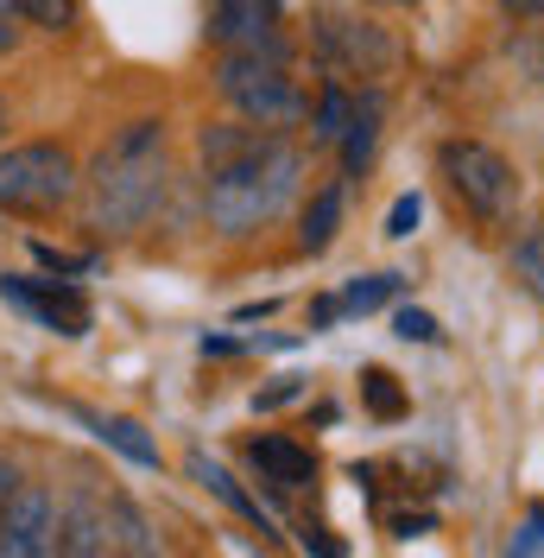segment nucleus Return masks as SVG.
Returning <instances> with one entry per match:
<instances>
[{"mask_svg": "<svg viewBox=\"0 0 544 558\" xmlns=\"http://www.w3.org/2000/svg\"><path fill=\"white\" fill-rule=\"evenodd\" d=\"M58 558H102L108 553V495L96 488H70L58 501V533H51Z\"/></svg>", "mask_w": 544, "mask_h": 558, "instance_id": "9d476101", "label": "nucleus"}, {"mask_svg": "<svg viewBox=\"0 0 544 558\" xmlns=\"http://www.w3.org/2000/svg\"><path fill=\"white\" fill-rule=\"evenodd\" d=\"M355 102H361V89H348V83H330L323 96H317V108H310V140L317 146H336L342 134H348V121H355Z\"/></svg>", "mask_w": 544, "mask_h": 558, "instance_id": "dca6fc26", "label": "nucleus"}, {"mask_svg": "<svg viewBox=\"0 0 544 558\" xmlns=\"http://www.w3.org/2000/svg\"><path fill=\"white\" fill-rule=\"evenodd\" d=\"M512 64H519L526 83H544V45L539 38H519V45H512Z\"/></svg>", "mask_w": 544, "mask_h": 558, "instance_id": "a878e982", "label": "nucleus"}, {"mask_svg": "<svg viewBox=\"0 0 544 558\" xmlns=\"http://www.w3.org/2000/svg\"><path fill=\"white\" fill-rule=\"evenodd\" d=\"M336 317H342V299H317V305H310V324H317V330L336 324Z\"/></svg>", "mask_w": 544, "mask_h": 558, "instance_id": "c85d7f7f", "label": "nucleus"}, {"mask_svg": "<svg viewBox=\"0 0 544 558\" xmlns=\"http://www.w3.org/2000/svg\"><path fill=\"white\" fill-rule=\"evenodd\" d=\"M507 274L519 279V292H526L532 305H544V222L526 229V235L507 247Z\"/></svg>", "mask_w": 544, "mask_h": 558, "instance_id": "a211bd4d", "label": "nucleus"}, {"mask_svg": "<svg viewBox=\"0 0 544 558\" xmlns=\"http://www.w3.org/2000/svg\"><path fill=\"white\" fill-rule=\"evenodd\" d=\"M215 96L235 108L240 121L272 128V134L305 128V114H310V96H305V83L292 76V64L285 58H254V51H222L215 58Z\"/></svg>", "mask_w": 544, "mask_h": 558, "instance_id": "7ed1b4c3", "label": "nucleus"}, {"mask_svg": "<svg viewBox=\"0 0 544 558\" xmlns=\"http://www.w3.org/2000/svg\"><path fill=\"white\" fill-rule=\"evenodd\" d=\"M51 533H58V495L20 476L0 508V558H51Z\"/></svg>", "mask_w": 544, "mask_h": 558, "instance_id": "1a4fd4ad", "label": "nucleus"}, {"mask_svg": "<svg viewBox=\"0 0 544 558\" xmlns=\"http://www.w3.org/2000/svg\"><path fill=\"white\" fill-rule=\"evenodd\" d=\"M317 64L330 70V83H348V89L368 83L374 89V83H386L399 70V45L380 26H368V20L330 13V20H317Z\"/></svg>", "mask_w": 544, "mask_h": 558, "instance_id": "423d86ee", "label": "nucleus"}, {"mask_svg": "<svg viewBox=\"0 0 544 558\" xmlns=\"http://www.w3.org/2000/svg\"><path fill=\"white\" fill-rule=\"evenodd\" d=\"M393 330H399L406 343H437V337H443V324H437V317H431V312H411V305H406L399 317H393Z\"/></svg>", "mask_w": 544, "mask_h": 558, "instance_id": "5701e85b", "label": "nucleus"}, {"mask_svg": "<svg viewBox=\"0 0 544 558\" xmlns=\"http://www.w3.org/2000/svg\"><path fill=\"white\" fill-rule=\"evenodd\" d=\"M20 45V33H13V20H0V51H13Z\"/></svg>", "mask_w": 544, "mask_h": 558, "instance_id": "7c9ffc66", "label": "nucleus"}, {"mask_svg": "<svg viewBox=\"0 0 544 558\" xmlns=\"http://www.w3.org/2000/svg\"><path fill=\"white\" fill-rule=\"evenodd\" d=\"M108 553H134V558H152V553H159L152 521L139 514L127 495H108Z\"/></svg>", "mask_w": 544, "mask_h": 558, "instance_id": "4468645a", "label": "nucleus"}, {"mask_svg": "<svg viewBox=\"0 0 544 558\" xmlns=\"http://www.w3.org/2000/svg\"><path fill=\"white\" fill-rule=\"evenodd\" d=\"M7 128H13V108H7V96H0V146H7Z\"/></svg>", "mask_w": 544, "mask_h": 558, "instance_id": "2f4dec72", "label": "nucleus"}, {"mask_svg": "<svg viewBox=\"0 0 544 558\" xmlns=\"http://www.w3.org/2000/svg\"><path fill=\"white\" fill-rule=\"evenodd\" d=\"M0 20H20V0H0Z\"/></svg>", "mask_w": 544, "mask_h": 558, "instance_id": "473e14b6", "label": "nucleus"}, {"mask_svg": "<svg viewBox=\"0 0 544 558\" xmlns=\"http://www.w3.org/2000/svg\"><path fill=\"white\" fill-rule=\"evenodd\" d=\"M336 229H342V184H323L305 204V216H298V247L305 254H330Z\"/></svg>", "mask_w": 544, "mask_h": 558, "instance_id": "2eb2a0df", "label": "nucleus"}, {"mask_svg": "<svg viewBox=\"0 0 544 558\" xmlns=\"http://www.w3.org/2000/svg\"><path fill=\"white\" fill-rule=\"evenodd\" d=\"M361 393H368L374 418H399V413H406V393L393 387V375H386V368H368V375H361Z\"/></svg>", "mask_w": 544, "mask_h": 558, "instance_id": "4be33fe9", "label": "nucleus"}, {"mask_svg": "<svg viewBox=\"0 0 544 558\" xmlns=\"http://www.w3.org/2000/svg\"><path fill=\"white\" fill-rule=\"evenodd\" d=\"M83 166L64 140H20L0 146V209L13 216H58L76 204Z\"/></svg>", "mask_w": 544, "mask_h": 558, "instance_id": "39448f33", "label": "nucleus"}, {"mask_svg": "<svg viewBox=\"0 0 544 558\" xmlns=\"http://www.w3.org/2000/svg\"><path fill=\"white\" fill-rule=\"evenodd\" d=\"M285 400H298V381H279V387H267V393H254V407H260V413L285 407Z\"/></svg>", "mask_w": 544, "mask_h": 558, "instance_id": "cd10ccee", "label": "nucleus"}, {"mask_svg": "<svg viewBox=\"0 0 544 558\" xmlns=\"http://www.w3.org/2000/svg\"><path fill=\"white\" fill-rule=\"evenodd\" d=\"M33 260L45 267V274H58V279L96 274V254H70V247H51V242H33Z\"/></svg>", "mask_w": 544, "mask_h": 558, "instance_id": "412c9836", "label": "nucleus"}, {"mask_svg": "<svg viewBox=\"0 0 544 558\" xmlns=\"http://www.w3.org/2000/svg\"><path fill=\"white\" fill-rule=\"evenodd\" d=\"M418 216H424V204H418V191H411V197H399V204H393V216H386V235H393V242H406L411 229H418Z\"/></svg>", "mask_w": 544, "mask_h": 558, "instance_id": "393cba45", "label": "nucleus"}, {"mask_svg": "<svg viewBox=\"0 0 544 558\" xmlns=\"http://www.w3.org/2000/svg\"><path fill=\"white\" fill-rule=\"evenodd\" d=\"M83 418H89V425H96V438H102V445H114L127 463H139V470H159V445L146 438V425H139V418H121V413H108V418L83 413Z\"/></svg>", "mask_w": 544, "mask_h": 558, "instance_id": "f3484780", "label": "nucleus"}, {"mask_svg": "<svg viewBox=\"0 0 544 558\" xmlns=\"http://www.w3.org/2000/svg\"><path fill=\"white\" fill-rule=\"evenodd\" d=\"M500 13L519 20V26H532V20H544V0H500Z\"/></svg>", "mask_w": 544, "mask_h": 558, "instance_id": "bb28decb", "label": "nucleus"}, {"mask_svg": "<svg viewBox=\"0 0 544 558\" xmlns=\"http://www.w3.org/2000/svg\"><path fill=\"white\" fill-rule=\"evenodd\" d=\"M247 470L279 495H298V488L317 483V451L285 438V432H267V438H247Z\"/></svg>", "mask_w": 544, "mask_h": 558, "instance_id": "9b49d317", "label": "nucleus"}, {"mask_svg": "<svg viewBox=\"0 0 544 558\" xmlns=\"http://www.w3.org/2000/svg\"><path fill=\"white\" fill-rule=\"evenodd\" d=\"M197 153H203V216L215 235H260L272 229L298 184H305V153L272 128H254V121H209L197 134Z\"/></svg>", "mask_w": 544, "mask_h": 558, "instance_id": "f257e3e1", "label": "nucleus"}, {"mask_svg": "<svg viewBox=\"0 0 544 558\" xmlns=\"http://www.w3.org/2000/svg\"><path fill=\"white\" fill-rule=\"evenodd\" d=\"M0 299L33 324L58 330V337H83L89 330V299L76 292V279H38V274H0Z\"/></svg>", "mask_w": 544, "mask_h": 558, "instance_id": "6e6552de", "label": "nucleus"}, {"mask_svg": "<svg viewBox=\"0 0 544 558\" xmlns=\"http://www.w3.org/2000/svg\"><path fill=\"white\" fill-rule=\"evenodd\" d=\"M342 146V172L361 178L374 166V146H380V89H361V102H355V121H348V134L336 140Z\"/></svg>", "mask_w": 544, "mask_h": 558, "instance_id": "f8f14e48", "label": "nucleus"}, {"mask_svg": "<svg viewBox=\"0 0 544 558\" xmlns=\"http://www.w3.org/2000/svg\"><path fill=\"white\" fill-rule=\"evenodd\" d=\"M437 172L449 184V197L469 209L475 222H487V229H507L512 216H519L526 178H519V166L500 146H487V140H443Z\"/></svg>", "mask_w": 544, "mask_h": 558, "instance_id": "20e7f679", "label": "nucleus"}, {"mask_svg": "<svg viewBox=\"0 0 544 558\" xmlns=\"http://www.w3.org/2000/svg\"><path fill=\"white\" fill-rule=\"evenodd\" d=\"M20 20L38 33H70L83 20V0H20Z\"/></svg>", "mask_w": 544, "mask_h": 558, "instance_id": "aec40b11", "label": "nucleus"}, {"mask_svg": "<svg viewBox=\"0 0 544 558\" xmlns=\"http://www.w3.org/2000/svg\"><path fill=\"white\" fill-rule=\"evenodd\" d=\"M171 191V146H165V121L159 114H139L127 121L121 134L102 140V153L89 159V172H83V222L108 235V242H127L139 235L159 204H165Z\"/></svg>", "mask_w": 544, "mask_h": 558, "instance_id": "f03ea898", "label": "nucleus"}, {"mask_svg": "<svg viewBox=\"0 0 544 558\" xmlns=\"http://www.w3.org/2000/svg\"><path fill=\"white\" fill-rule=\"evenodd\" d=\"M203 33L215 51H254L292 64V45L279 33V0H203Z\"/></svg>", "mask_w": 544, "mask_h": 558, "instance_id": "0eeeda50", "label": "nucleus"}, {"mask_svg": "<svg viewBox=\"0 0 544 558\" xmlns=\"http://www.w3.org/2000/svg\"><path fill=\"white\" fill-rule=\"evenodd\" d=\"M13 488H20V470H13V457H0V508H7Z\"/></svg>", "mask_w": 544, "mask_h": 558, "instance_id": "c756f323", "label": "nucleus"}, {"mask_svg": "<svg viewBox=\"0 0 544 558\" xmlns=\"http://www.w3.org/2000/svg\"><path fill=\"white\" fill-rule=\"evenodd\" d=\"M190 476H197V483H203L209 495H215V501H228V508H235L240 521H254V526H260V533H272L267 508H260V501H254V495H247V488H240L235 476H228V470H222V463H215V457L190 451Z\"/></svg>", "mask_w": 544, "mask_h": 558, "instance_id": "ddd939ff", "label": "nucleus"}, {"mask_svg": "<svg viewBox=\"0 0 544 558\" xmlns=\"http://www.w3.org/2000/svg\"><path fill=\"white\" fill-rule=\"evenodd\" d=\"M507 553H512V558H539V553H544V508H532V514L519 521V533H512Z\"/></svg>", "mask_w": 544, "mask_h": 558, "instance_id": "b1692460", "label": "nucleus"}, {"mask_svg": "<svg viewBox=\"0 0 544 558\" xmlns=\"http://www.w3.org/2000/svg\"><path fill=\"white\" fill-rule=\"evenodd\" d=\"M406 292V279L399 274H368V279H348L342 286V312H380L386 299H399Z\"/></svg>", "mask_w": 544, "mask_h": 558, "instance_id": "6ab92c4d", "label": "nucleus"}]
</instances>
